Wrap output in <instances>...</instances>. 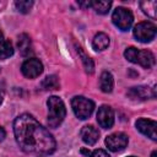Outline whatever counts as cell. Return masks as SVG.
Returning <instances> with one entry per match:
<instances>
[{
    "instance_id": "obj_1",
    "label": "cell",
    "mask_w": 157,
    "mask_h": 157,
    "mask_svg": "<svg viewBox=\"0 0 157 157\" xmlns=\"http://www.w3.org/2000/svg\"><path fill=\"white\" fill-rule=\"evenodd\" d=\"M13 132L20 148L26 153L49 156L55 151L56 142L52 134L27 113L15 119Z\"/></svg>"
},
{
    "instance_id": "obj_2",
    "label": "cell",
    "mask_w": 157,
    "mask_h": 157,
    "mask_svg": "<svg viewBox=\"0 0 157 157\" xmlns=\"http://www.w3.org/2000/svg\"><path fill=\"white\" fill-rule=\"evenodd\" d=\"M47 105H48V125L50 128H58L65 115H66V109H65V104L64 102L56 97V96H52L48 98V102H47Z\"/></svg>"
},
{
    "instance_id": "obj_3",
    "label": "cell",
    "mask_w": 157,
    "mask_h": 157,
    "mask_svg": "<svg viewBox=\"0 0 157 157\" xmlns=\"http://www.w3.org/2000/svg\"><path fill=\"white\" fill-rule=\"evenodd\" d=\"M124 56L134 64H140L142 67L150 69L155 65V55L150 52V50H139L135 47H130L126 48L124 52Z\"/></svg>"
},
{
    "instance_id": "obj_4",
    "label": "cell",
    "mask_w": 157,
    "mask_h": 157,
    "mask_svg": "<svg viewBox=\"0 0 157 157\" xmlns=\"http://www.w3.org/2000/svg\"><path fill=\"white\" fill-rule=\"evenodd\" d=\"M71 107H72L75 115L78 119L85 120L91 117V114L94 109V103L88 98H85L82 96H76L71 101Z\"/></svg>"
},
{
    "instance_id": "obj_5",
    "label": "cell",
    "mask_w": 157,
    "mask_h": 157,
    "mask_svg": "<svg viewBox=\"0 0 157 157\" xmlns=\"http://www.w3.org/2000/svg\"><path fill=\"white\" fill-rule=\"evenodd\" d=\"M113 23L121 31H128L134 21V16L129 9L125 7H117L112 15Z\"/></svg>"
},
{
    "instance_id": "obj_6",
    "label": "cell",
    "mask_w": 157,
    "mask_h": 157,
    "mask_svg": "<svg viewBox=\"0 0 157 157\" xmlns=\"http://www.w3.org/2000/svg\"><path fill=\"white\" fill-rule=\"evenodd\" d=\"M156 26L152 22H140L134 27V37L141 42V43H147L151 42L155 36H156Z\"/></svg>"
},
{
    "instance_id": "obj_7",
    "label": "cell",
    "mask_w": 157,
    "mask_h": 157,
    "mask_svg": "<svg viewBox=\"0 0 157 157\" xmlns=\"http://www.w3.org/2000/svg\"><path fill=\"white\" fill-rule=\"evenodd\" d=\"M22 74L28 78H36L43 72V64L38 59H27L21 66Z\"/></svg>"
},
{
    "instance_id": "obj_8",
    "label": "cell",
    "mask_w": 157,
    "mask_h": 157,
    "mask_svg": "<svg viewBox=\"0 0 157 157\" xmlns=\"http://www.w3.org/2000/svg\"><path fill=\"white\" fill-rule=\"evenodd\" d=\"M128 136L124 132H114L109 136H107L105 139V145L108 147V150L113 151V152H119L123 151L126 146H128Z\"/></svg>"
},
{
    "instance_id": "obj_9",
    "label": "cell",
    "mask_w": 157,
    "mask_h": 157,
    "mask_svg": "<svg viewBox=\"0 0 157 157\" xmlns=\"http://www.w3.org/2000/svg\"><path fill=\"white\" fill-rule=\"evenodd\" d=\"M136 129L146 135L147 137H150L151 140L156 141L157 140V134H156V128H157V123L155 120H151V119H145V118H141L136 121Z\"/></svg>"
},
{
    "instance_id": "obj_10",
    "label": "cell",
    "mask_w": 157,
    "mask_h": 157,
    "mask_svg": "<svg viewBox=\"0 0 157 157\" xmlns=\"http://www.w3.org/2000/svg\"><path fill=\"white\" fill-rule=\"evenodd\" d=\"M97 121L104 129H110L114 124V112L109 105H102L97 112Z\"/></svg>"
},
{
    "instance_id": "obj_11",
    "label": "cell",
    "mask_w": 157,
    "mask_h": 157,
    "mask_svg": "<svg viewBox=\"0 0 157 157\" xmlns=\"http://www.w3.org/2000/svg\"><path fill=\"white\" fill-rule=\"evenodd\" d=\"M128 96L131 97L132 99H147V98H155L156 97V90L146 87V86H139V87H132L129 92Z\"/></svg>"
},
{
    "instance_id": "obj_12",
    "label": "cell",
    "mask_w": 157,
    "mask_h": 157,
    "mask_svg": "<svg viewBox=\"0 0 157 157\" xmlns=\"http://www.w3.org/2000/svg\"><path fill=\"white\" fill-rule=\"evenodd\" d=\"M81 139L87 145H94L99 139V131L93 125H85L80 131Z\"/></svg>"
},
{
    "instance_id": "obj_13",
    "label": "cell",
    "mask_w": 157,
    "mask_h": 157,
    "mask_svg": "<svg viewBox=\"0 0 157 157\" xmlns=\"http://www.w3.org/2000/svg\"><path fill=\"white\" fill-rule=\"evenodd\" d=\"M17 47L20 49V53L23 56H28L29 54L33 53L32 50V43H31V38L27 34H21L18 37V42H17Z\"/></svg>"
},
{
    "instance_id": "obj_14",
    "label": "cell",
    "mask_w": 157,
    "mask_h": 157,
    "mask_svg": "<svg viewBox=\"0 0 157 157\" xmlns=\"http://www.w3.org/2000/svg\"><path fill=\"white\" fill-rule=\"evenodd\" d=\"M13 54V48L10 40H7L0 31V59H7Z\"/></svg>"
},
{
    "instance_id": "obj_15",
    "label": "cell",
    "mask_w": 157,
    "mask_h": 157,
    "mask_svg": "<svg viewBox=\"0 0 157 157\" xmlns=\"http://www.w3.org/2000/svg\"><path fill=\"white\" fill-rule=\"evenodd\" d=\"M108 45H109V37L105 33L99 32L94 36L92 40V47L94 50H104L108 48Z\"/></svg>"
},
{
    "instance_id": "obj_16",
    "label": "cell",
    "mask_w": 157,
    "mask_h": 157,
    "mask_svg": "<svg viewBox=\"0 0 157 157\" xmlns=\"http://www.w3.org/2000/svg\"><path fill=\"white\" fill-rule=\"evenodd\" d=\"M113 86H114V80H113L112 74L108 72V71L102 72V75L99 77V87H101V90L103 92H105V93H109V92H112Z\"/></svg>"
},
{
    "instance_id": "obj_17",
    "label": "cell",
    "mask_w": 157,
    "mask_h": 157,
    "mask_svg": "<svg viewBox=\"0 0 157 157\" xmlns=\"http://www.w3.org/2000/svg\"><path fill=\"white\" fill-rule=\"evenodd\" d=\"M76 49H77V53H78V56L81 58V61L83 64V67L86 70L87 74H93L94 71V64H93V60L83 52V49L78 45H76Z\"/></svg>"
},
{
    "instance_id": "obj_18",
    "label": "cell",
    "mask_w": 157,
    "mask_h": 157,
    "mask_svg": "<svg viewBox=\"0 0 157 157\" xmlns=\"http://www.w3.org/2000/svg\"><path fill=\"white\" fill-rule=\"evenodd\" d=\"M140 6H141V10L144 11V13H146L151 18H156L157 1H141Z\"/></svg>"
},
{
    "instance_id": "obj_19",
    "label": "cell",
    "mask_w": 157,
    "mask_h": 157,
    "mask_svg": "<svg viewBox=\"0 0 157 157\" xmlns=\"http://www.w3.org/2000/svg\"><path fill=\"white\" fill-rule=\"evenodd\" d=\"M42 88L43 90H47V91H50V90H58L60 87V83H59V78L58 76L55 75H49L47 76L43 81H42Z\"/></svg>"
},
{
    "instance_id": "obj_20",
    "label": "cell",
    "mask_w": 157,
    "mask_h": 157,
    "mask_svg": "<svg viewBox=\"0 0 157 157\" xmlns=\"http://www.w3.org/2000/svg\"><path fill=\"white\" fill-rule=\"evenodd\" d=\"M91 6L94 9V11L97 13H101V15H105L108 13L110 6H112V1H91Z\"/></svg>"
},
{
    "instance_id": "obj_21",
    "label": "cell",
    "mask_w": 157,
    "mask_h": 157,
    "mask_svg": "<svg viewBox=\"0 0 157 157\" xmlns=\"http://www.w3.org/2000/svg\"><path fill=\"white\" fill-rule=\"evenodd\" d=\"M15 6H16V9L20 12L27 13L31 10V7L33 6V1L32 0H20V1H16L15 2Z\"/></svg>"
},
{
    "instance_id": "obj_22",
    "label": "cell",
    "mask_w": 157,
    "mask_h": 157,
    "mask_svg": "<svg viewBox=\"0 0 157 157\" xmlns=\"http://www.w3.org/2000/svg\"><path fill=\"white\" fill-rule=\"evenodd\" d=\"M91 157H110L104 150H101V148H98V150H94L92 153H91Z\"/></svg>"
},
{
    "instance_id": "obj_23",
    "label": "cell",
    "mask_w": 157,
    "mask_h": 157,
    "mask_svg": "<svg viewBox=\"0 0 157 157\" xmlns=\"http://www.w3.org/2000/svg\"><path fill=\"white\" fill-rule=\"evenodd\" d=\"M4 96H5V86H4V83L1 82V83H0V104H1L2 101H4Z\"/></svg>"
},
{
    "instance_id": "obj_24",
    "label": "cell",
    "mask_w": 157,
    "mask_h": 157,
    "mask_svg": "<svg viewBox=\"0 0 157 157\" xmlns=\"http://www.w3.org/2000/svg\"><path fill=\"white\" fill-rule=\"evenodd\" d=\"M78 6H81V7H90L91 6V1H86V2H82V1H78Z\"/></svg>"
},
{
    "instance_id": "obj_25",
    "label": "cell",
    "mask_w": 157,
    "mask_h": 157,
    "mask_svg": "<svg viewBox=\"0 0 157 157\" xmlns=\"http://www.w3.org/2000/svg\"><path fill=\"white\" fill-rule=\"evenodd\" d=\"M5 137H6V131L4 130V128L0 126V141H2Z\"/></svg>"
},
{
    "instance_id": "obj_26",
    "label": "cell",
    "mask_w": 157,
    "mask_h": 157,
    "mask_svg": "<svg viewBox=\"0 0 157 157\" xmlns=\"http://www.w3.org/2000/svg\"><path fill=\"white\" fill-rule=\"evenodd\" d=\"M81 152H82V153H85V155H87V156H88V155H91V153H90V151H87V150H85V148H82V150H81Z\"/></svg>"
},
{
    "instance_id": "obj_27",
    "label": "cell",
    "mask_w": 157,
    "mask_h": 157,
    "mask_svg": "<svg viewBox=\"0 0 157 157\" xmlns=\"http://www.w3.org/2000/svg\"><path fill=\"white\" fill-rule=\"evenodd\" d=\"M156 156H157V152H156V151H153V152H152V155H151V157H156Z\"/></svg>"
},
{
    "instance_id": "obj_28",
    "label": "cell",
    "mask_w": 157,
    "mask_h": 157,
    "mask_svg": "<svg viewBox=\"0 0 157 157\" xmlns=\"http://www.w3.org/2000/svg\"><path fill=\"white\" fill-rule=\"evenodd\" d=\"M129 157H135V156H129Z\"/></svg>"
}]
</instances>
